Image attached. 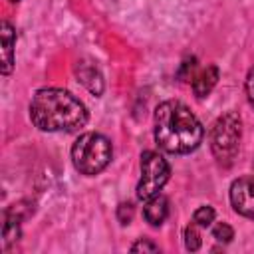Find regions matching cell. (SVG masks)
Listing matches in <instances>:
<instances>
[{"label": "cell", "mask_w": 254, "mask_h": 254, "mask_svg": "<svg viewBox=\"0 0 254 254\" xmlns=\"http://www.w3.org/2000/svg\"><path fill=\"white\" fill-rule=\"evenodd\" d=\"M32 123L46 133H73L85 127L89 113L85 105L69 91L60 87H44L30 101Z\"/></svg>", "instance_id": "1"}, {"label": "cell", "mask_w": 254, "mask_h": 254, "mask_svg": "<svg viewBox=\"0 0 254 254\" xmlns=\"http://www.w3.org/2000/svg\"><path fill=\"white\" fill-rule=\"evenodd\" d=\"M155 141L173 155H187L202 143L204 129L196 115L181 101L169 99L155 109Z\"/></svg>", "instance_id": "2"}, {"label": "cell", "mask_w": 254, "mask_h": 254, "mask_svg": "<svg viewBox=\"0 0 254 254\" xmlns=\"http://www.w3.org/2000/svg\"><path fill=\"white\" fill-rule=\"evenodd\" d=\"M111 157H113L111 141L95 131L79 135L71 145V163L77 173L87 177L99 175L111 163Z\"/></svg>", "instance_id": "3"}, {"label": "cell", "mask_w": 254, "mask_h": 254, "mask_svg": "<svg viewBox=\"0 0 254 254\" xmlns=\"http://www.w3.org/2000/svg\"><path fill=\"white\" fill-rule=\"evenodd\" d=\"M210 151L218 165L230 167L238 155L240 139H242V119L236 111L222 113L210 127L208 133Z\"/></svg>", "instance_id": "4"}, {"label": "cell", "mask_w": 254, "mask_h": 254, "mask_svg": "<svg viewBox=\"0 0 254 254\" xmlns=\"http://www.w3.org/2000/svg\"><path fill=\"white\" fill-rule=\"evenodd\" d=\"M171 177V165L157 151L141 153V179L137 183V198L149 200L161 192Z\"/></svg>", "instance_id": "5"}, {"label": "cell", "mask_w": 254, "mask_h": 254, "mask_svg": "<svg viewBox=\"0 0 254 254\" xmlns=\"http://www.w3.org/2000/svg\"><path fill=\"white\" fill-rule=\"evenodd\" d=\"M230 204L234 212L254 220V177H238L230 185Z\"/></svg>", "instance_id": "6"}, {"label": "cell", "mask_w": 254, "mask_h": 254, "mask_svg": "<svg viewBox=\"0 0 254 254\" xmlns=\"http://www.w3.org/2000/svg\"><path fill=\"white\" fill-rule=\"evenodd\" d=\"M73 71H75L77 81H79L89 93H93V95H97V97L103 93V87H105L103 75H101L99 67H97L91 60H79V62L75 64Z\"/></svg>", "instance_id": "7"}, {"label": "cell", "mask_w": 254, "mask_h": 254, "mask_svg": "<svg viewBox=\"0 0 254 254\" xmlns=\"http://www.w3.org/2000/svg\"><path fill=\"white\" fill-rule=\"evenodd\" d=\"M0 40H2V73L10 75L14 69V46H16V30L8 20L0 22Z\"/></svg>", "instance_id": "8"}, {"label": "cell", "mask_w": 254, "mask_h": 254, "mask_svg": "<svg viewBox=\"0 0 254 254\" xmlns=\"http://www.w3.org/2000/svg\"><path fill=\"white\" fill-rule=\"evenodd\" d=\"M218 77H220V71H218V65H214V64H210V65L198 69L196 75H194L192 81H190L194 95H196L198 99L206 97V95L214 89V85L218 83Z\"/></svg>", "instance_id": "9"}, {"label": "cell", "mask_w": 254, "mask_h": 254, "mask_svg": "<svg viewBox=\"0 0 254 254\" xmlns=\"http://www.w3.org/2000/svg\"><path fill=\"white\" fill-rule=\"evenodd\" d=\"M143 216L145 220L151 224V226H161L167 216H169V200L167 196H163L161 192L155 194L153 198L145 200V206H143Z\"/></svg>", "instance_id": "10"}, {"label": "cell", "mask_w": 254, "mask_h": 254, "mask_svg": "<svg viewBox=\"0 0 254 254\" xmlns=\"http://www.w3.org/2000/svg\"><path fill=\"white\" fill-rule=\"evenodd\" d=\"M196 71H198V62H196V58H194V56H187V58L181 62L179 69H177V79H179V81H192V77L196 75Z\"/></svg>", "instance_id": "11"}, {"label": "cell", "mask_w": 254, "mask_h": 254, "mask_svg": "<svg viewBox=\"0 0 254 254\" xmlns=\"http://www.w3.org/2000/svg\"><path fill=\"white\" fill-rule=\"evenodd\" d=\"M200 238H202L200 236V226L196 222H189L187 228H185V246H187V250L196 252L200 248V244H202Z\"/></svg>", "instance_id": "12"}, {"label": "cell", "mask_w": 254, "mask_h": 254, "mask_svg": "<svg viewBox=\"0 0 254 254\" xmlns=\"http://www.w3.org/2000/svg\"><path fill=\"white\" fill-rule=\"evenodd\" d=\"M214 216H216L214 208L208 206V204H202V206H198V208L194 210V214H192V222H196L200 228H208V226H212Z\"/></svg>", "instance_id": "13"}, {"label": "cell", "mask_w": 254, "mask_h": 254, "mask_svg": "<svg viewBox=\"0 0 254 254\" xmlns=\"http://www.w3.org/2000/svg\"><path fill=\"white\" fill-rule=\"evenodd\" d=\"M212 238H216L222 244H228L234 238V228L226 222H212Z\"/></svg>", "instance_id": "14"}, {"label": "cell", "mask_w": 254, "mask_h": 254, "mask_svg": "<svg viewBox=\"0 0 254 254\" xmlns=\"http://www.w3.org/2000/svg\"><path fill=\"white\" fill-rule=\"evenodd\" d=\"M133 212H135L133 202H121V204L117 206V220H119L121 224H129V222L133 220Z\"/></svg>", "instance_id": "15"}, {"label": "cell", "mask_w": 254, "mask_h": 254, "mask_svg": "<svg viewBox=\"0 0 254 254\" xmlns=\"http://www.w3.org/2000/svg\"><path fill=\"white\" fill-rule=\"evenodd\" d=\"M129 250L131 252H159V246L155 242H151L149 238H139L135 244H131Z\"/></svg>", "instance_id": "16"}, {"label": "cell", "mask_w": 254, "mask_h": 254, "mask_svg": "<svg viewBox=\"0 0 254 254\" xmlns=\"http://www.w3.org/2000/svg\"><path fill=\"white\" fill-rule=\"evenodd\" d=\"M244 91H246L248 103L254 107V67H250L248 73H246V79H244Z\"/></svg>", "instance_id": "17"}, {"label": "cell", "mask_w": 254, "mask_h": 254, "mask_svg": "<svg viewBox=\"0 0 254 254\" xmlns=\"http://www.w3.org/2000/svg\"><path fill=\"white\" fill-rule=\"evenodd\" d=\"M10 2H20V0H10Z\"/></svg>", "instance_id": "18"}]
</instances>
